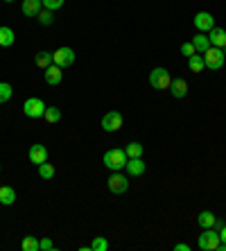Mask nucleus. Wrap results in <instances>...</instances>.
I'll return each mask as SVG.
<instances>
[{
  "mask_svg": "<svg viewBox=\"0 0 226 251\" xmlns=\"http://www.w3.org/2000/svg\"><path fill=\"white\" fill-rule=\"evenodd\" d=\"M43 2V7L46 9H50V12H54V9H61L64 7V0H41Z\"/></svg>",
  "mask_w": 226,
  "mask_h": 251,
  "instance_id": "30",
  "label": "nucleus"
},
{
  "mask_svg": "<svg viewBox=\"0 0 226 251\" xmlns=\"http://www.w3.org/2000/svg\"><path fill=\"white\" fill-rule=\"evenodd\" d=\"M224 54H226V48H224Z\"/></svg>",
  "mask_w": 226,
  "mask_h": 251,
  "instance_id": "35",
  "label": "nucleus"
},
{
  "mask_svg": "<svg viewBox=\"0 0 226 251\" xmlns=\"http://www.w3.org/2000/svg\"><path fill=\"white\" fill-rule=\"evenodd\" d=\"M192 46H195L197 54H203V52H206V50L210 48V41H208V36L203 34V32H199L197 36H192Z\"/></svg>",
  "mask_w": 226,
  "mask_h": 251,
  "instance_id": "18",
  "label": "nucleus"
},
{
  "mask_svg": "<svg viewBox=\"0 0 226 251\" xmlns=\"http://www.w3.org/2000/svg\"><path fill=\"white\" fill-rule=\"evenodd\" d=\"M106 186H109V190L113 195H122V193H127V188H129V179L125 175H120V172H113V175L109 176V181H106Z\"/></svg>",
  "mask_w": 226,
  "mask_h": 251,
  "instance_id": "7",
  "label": "nucleus"
},
{
  "mask_svg": "<svg viewBox=\"0 0 226 251\" xmlns=\"http://www.w3.org/2000/svg\"><path fill=\"white\" fill-rule=\"evenodd\" d=\"M9 98H12V86H9L7 82H0V104L7 102Z\"/></svg>",
  "mask_w": 226,
  "mask_h": 251,
  "instance_id": "27",
  "label": "nucleus"
},
{
  "mask_svg": "<svg viewBox=\"0 0 226 251\" xmlns=\"http://www.w3.org/2000/svg\"><path fill=\"white\" fill-rule=\"evenodd\" d=\"M220 245H222L220 231H215V228H203V233L199 235V249L201 251H217Z\"/></svg>",
  "mask_w": 226,
  "mask_h": 251,
  "instance_id": "2",
  "label": "nucleus"
},
{
  "mask_svg": "<svg viewBox=\"0 0 226 251\" xmlns=\"http://www.w3.org/2000/svg\"><path fill=\"white\" fill-rule=\"evenodd\" d=\"M21 249L23 251H41V240L34 235H25L23 242H21Z\"/></svg>",
  "mask_w": 226,
  "mask_h": 251,
  "instance_id": "19",
  "label": "nucleus"
},
{
  "mask_svg": "<svg viewBox=\"0 0 226 251\" xmlns=\"http://www.w3.org/2000/svg\"><path fill=\"white\" fill-rule=\"evenodd\" d=\"M23 111L27 118H43L46 113V104H43V100L41 98H27L23 104Z\"/></svg>",
  "mask_w": 226,
  "mask_h": 251,
  "instance_id": "6",
  "label": "nucleus"
},
{
  "mask_svg": "<svg viewBox=\"0 0 226 251\" xmlns=\"http://www.w3.org/2000/svg\"><path fill=\"white\" fill-rule=\"evenodd\" d=\"M208 41H210V46H213V48H222V50H224V48H226V29L213 27L208 32Z\"/></svg>",
  "mask_w": 226,
  "mask_h": 251,
  "instance_id": "11",
  "label": "nucleus"
},
{
  "mask_svg": "<svg viewBox=\"0 0 226 251\" xmlns=\"http://www.w3.org/2000/svg\"><path fill=\"white\" fill-rule=\"evenodd\" d=\"M143 152H145V147L140 145V143H129V145L125 147L127 158H138V156H143Z\"/></svg>",
  "mask_w": 226,
  "mask_h": 251,
  "instance_id": "23",
  "label": "nucleus"
},
{
  "mask_svg": "<svg viewBox=\"0 0 226 251\" xmlns=\"http://www.w3.org/2000/svg\"><path fill=\"white\" fill-rule=\"evenodd\" d=\"M188 68H190V73H203V68H206L203 54H192V57L188 59Z\"/></svg>",
  "mask_w": 226,
  "mask_h": 251,
  "instance_id": "20",
  "label": "nucleus"
},
{
  "mask_svg": "<svg viewBox=\"0 0 226 251\" xmlns=\"http://www.w3.org/2000/svg\"><path fill=\"white\" fill-rule=\"evenodd\" d=\"M125 170H127V175L129 176H140V175H145V161L143 158H129L127 165H125Z\"/></svg>",
  "mask_w": 226,
  "mask_h": 251,
  "instance_id": "13",
  "label": "nucleus"
},
{
  "mask_svg": "<svg viewBox=\"0 0 226 251\" xmlns=\"http://www.w3.org/2000/svg\"><path fill=\"white\" fill-rule=\"evenodd\" d=\"M174 249H176V251H190V247H188L186 242H181V245H176Z\"/></svg>",
  "mask_w": 226,
  "mask_h": 251,
  "instance_id": "33",
  "label": "nucleus"
},
{
  "mask_svg": "<svg viewBox=\"0 0 226 251\" xmlns=\"http://www.w3.org/2000/svg\"><path fill=\"white\" fill-rule=\"evenodd\" d=\"M181 54H183V57H188V59H190L192 54H197V50H195V46H192V41L181 43Z\"/></svg>",
  "mask_w": 226,
  "mask_h": 251,
  "instance_id": "29",
  "label": "nucleus"
},
{
  "mask_svg": "<svg viewBox=\"0 0 226 251\" xmlns=\"http://www.w3.org/2000/svg\"><path fill=\"white\" fill-rule=\"evenodd\" d=\"M14 41H16L14 29L12 27H2V25H0V46H2V48H12Z\"/></svg>",
  "mask_w": 226,
  "mask_h": 251,
  "instance_id": "17",
  "label": "nucleus"
},
{
  "mask_svg": "<svg viewBox=\"0 0 226 251\" xmlns=\"http://www.w3.org/2000/svg\"><path fill=\"white\" fill-rule=\"evenodd\" d=\"M195 27L199 29V32H210V29L215 27V18H213V14H208V12H199V14H195Z\"/></svg>",
  "mask_w": 226,
  "mask_h": 251,
  "instance_id": "9",
  "label": "nucleus"
},
{
  "mask_svg": "<svg viewBox=\"0 0 226 251\" xmlns=\"http://www.w3.org/2000/svg\"><path fill=\"white\" fill-rule=\"evenodd\" d=\"M127 161L129 158H127V154H125V150H109V152L104 154V165L109 170H113V172L125 168Z\"/></svg>",
  "mask_w": 226,
  "mask_h": 251,
  "instance_id": "3",
  "label": "nucleus"
},
{
  "mask_svg": "<svg viewBox=\"0 0 226 251\" xmlns=\"http://www.w3.org/2000/svg\"><path fill=\"white\" fill-rule=\"evenodd\" d=\"M61 77H64V73H61V68H59L57 64L46 68V82L50 84V86H57V84L61 82Z\"/></svg>",
  "mask_w": 226,
  "mask_h": 251,
  "instance_id": "14",
  "label": "nucleus"
},
{
  "mask_svg": "<svg viewBox=\"0 0 226 251\" xmlns=\"http://www.w3.org/2000/svg\"><path fill=\"white\" fill-rule=\"evenodd\" d=\"M36 18H39L41 25H52L54 23V16H52V12H50V9H43V12H41Z\"/></svg>",
  "mask_w": 226,
  "mask_h": 251,
  "instance_id": "28",
  "label": "nucleus"
},
{
  "mask_svg": "<svg viewBox=\"0 0 226 251\" xmlns=\"http://www.w3.org/2000/svg\"><path fill=\"white\" fill-rule=\"evenodd\" d=\"M226 61V54L222 48H213L210 46L206 52H203V64H206V68L208 70H222V66H224Z\"/></svg>",
  "mask_w": 226,
  "mask_h": 251,
  "instance_id": "1",
  "label": "nucleus"
},
{
  "mask_svg": "<svg viewBox=\"0 0 226 251\" xmlns=\"http://www.w3.org/2000/svg\"><path fill=\"white\" fill-rule=\"evenodd\" d=\"M36 168H39V176H41V179H46V181L54 176V165L48 163V161H46V163H41V165H36Z\"/></svg>",
  "mask_w": 226,
  "mask_h": 251,
  "instance_id": "25",
  "label": "nucleus"
},
{
  "mask_svg": "<svg viewBox=\"0 0 226 251\" xmlns=\"http://www.w3.org/2000/svg\"><path fill=\"white\" fill-rule=\"evenodd\" d=\"M197 222H199V226H201V228H213L215 215L210 213V210H201V213H199V217H197Z\"/></svg>",
  "mask_w": 226,
  "mask_h": 251,
  "instance_id": "22",
  "label": "nucleus"
},
{
  "mask_svg": "<svg viewBox=\"0 0 226 251\" xmlns=\"http://www.w3.org/2000/svg\"><path fill=\"white\" fill-rule=\"evenodd\" d=\"M34 64L39 66V68H48V66H52V52H46V50H41L39 54L34 57Z\"/></svg>",
  "mask_w": 226,
  "mask_h": 251,
  "instance_id": "21",
  "label": "nucleus"
},
{
  "mask_svg": "<svg viewBox=\"0 0 226 251\" xmlns=\"http://www.w3.org/2000/svg\"><path fill=\"white\" fill-rule=\"evenodd\" d=\"M54 249V242L50 238H43L41 240V251H52Z\"/></svg>",
  "mask_w": 226,
  "mask_h": 251,
  "instance_id": "31",
  "label": "nucleus"
},
{
  "mask_svg": "<svg viewBox=\"0 0 226 251\" xmlns=\"http://www.w3.org/2000/svg\"><path fill=\"white\" fill-rule=\"evenodd\" d=\"M16 201V190L9 186H0V204L2 206H12Z\"/></svg>",
  "mask_w": 226,
  "mask_h": 251,
  "instance_id": "16",
  "label": "nucleus"
},
{
  "mask_svg": "<svg viewBox=\"0 0 226 251\" xmlns=\"http://www.w3.org/2000/svg\"><path fill=\"white\" fill-rule=\"evenodd\" d=\"M91 249L93 251H106L109 249V240L106 238H95L93 242H91Z\"/></svg>",
  "mask_w": 226,
  "mask_h": 251,
  "instance_id": "26",
  "label": "nucleus"
},
{
  "mask_svg": "<svg viewBox=\"0 0 226 251\" xmlns=\"http://www.w3.org/2000/svg\"><path fill=\"white\" fill-rule=\"evenodd\" d=\"M52 61L59 66V68H68V66L75 64V50L68 46L59 48L57 52H52Z\"/></svg>",
  "mask_w": 226,
  "mask_h": 251,
  "instance_id": "5",
  "label": "nucleus"
},
{
  "mask_svg": "<svg viewBox=\"0 0 226 251\" xmlns=\"http://www.w3.org/2000/svg\"><path fill=\"white\" fill-rule=\"evenodd\" d=\"M122 123H125V120H122L120 111H109L102 118V129H104V131H120Z\"/></svg>",
  "mask_w": 226,
  "mask_h": 251,
  "instance_id": "8",
  "label": "nucleus"
},
{
  "mask_svg": "<svg viewBox=\"0 0 226 251\" xmlns=\"http://www.w3.org/2000/svg\"><path fill=\"white\" fill-rule=\"evenodd\" d=\"M41 7H43V2L41 0H23V14L29 18H36L41 14Z\"/></svg>",
  "mask_w": 226,
  "mask_h": 251,
  "instance_id": "15",
  "label": "nucleus"
},
{
  "mask_svg": "<svg viewBox=\"0 0 226 251\" xmlns=\"http://www.w3.org/2000/svg\"><path fill=\"white\" fill-rule=\"evenodd\" d=\"M5 2H14V0H5Z\"/></svg>",
  "mask_w": 226,
  "mask_h": 251,
  "instance_id": "34",
  "label": "nucleus"
},
{
  "mask_svg": "<svg viewBox=\"0 0 226 251\" xmlns=\"http://www.w3.org/2000/svg\"><path fill=\"white\" fill-rule=\"evenodd\" d=\"M27 156H29V161H32L34 165L46 163V161H48V150H46V145H32V147H29V152H27Z\"/></svg>",
  "mask_w": 226,
  "mask_h": 251,
  "instance_id": "10",
  "label": "nucleus"
},
{
  "mask_svg": "<svg viewBox=\"0 0 226 251\" xmlns=\"http://www.w3.org/2000/svg\"><path fill=\"white\" fill-rule=\"evenodd\" d=\"M150 84L154 88H158V91H165L172 84V77H170V73L165 68H154L150 73Z\"/></svg>",
  "mask_w": 226,
  "mask_h": 251,
  "instance_id": "4",
  "label": "nucleus"
},
{
  "mask_svg": "<svg viewBox=\"0 0 226 251\" xmlns=\"http://www.w3.org/2000/svg\"><path fill=\"white\" fill-rule=\"evenodd\" d=\"M43 118H46L50 125L59 123V120H61V111H59V106H46V113H43Z\"/></svg>",
  "mask_w": 226,
  "mask_h": 251,
  "instance_id": "24",
  "label": "nucleus"
},
{
  "mask_svg": "<svg viewBox=\"0 0 226 251\" xmlns=\"http://www.w3.org/2000/svg\"><path fill=\"white\" fill-rule=\"evenodd\" d=\"M170 93H172L176 100L186 98V95H188V84H186V79H183V77H174L172 84H170Z\"/></svg>",
  "mask_w": 226,
  "mask_h": 251,
  "instance_id": "12",
  "label": "nucleus"
},
{
  "mask_svg": "<svg viewBox=\"0 0 226 251\" xmlns=\"http://www.w3.org/2000/svg\"><path fill=\"white\" fill-rule=\"evenodd\" d=\"M0 170H2V168H0Z\"/></svg>",
  "mask_w": 226,
  "mask_h": 251,
  "instance_id": "36",
  "label": "nucleus"
},
{
  "mask_svg": "<svg viewBox=\"0 0 226 251\" xmlns=\"http://www.w3.org/2000/svg\"><path fill=\"white\" fill-rule=\"evenodd\" d=\"M220 240H222V245H220V249L222 251H226V224L220 228Z\"/></svg>",
  "mask_w": 226,
  "mask_h": 251,
  "instance_id": "32",
  "label": "nucleus"
}]
</instances>
